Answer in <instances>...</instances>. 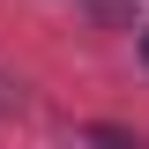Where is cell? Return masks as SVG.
<instances>
[{
  "instance_id": "cell-1",
  "label": "cell",
  "mask_w": 149,
  "mask_h": 149,
  "mask_svg": "<svg viewBox=\"0 0 149 149\" xmlns=\"http://www.w3.org/2000/svg\"><path fill=\"white\" fill-rule=\"evenodd\" d=\"M142 52H149V37H142Z\"/></svg>"
}]
</instances>
